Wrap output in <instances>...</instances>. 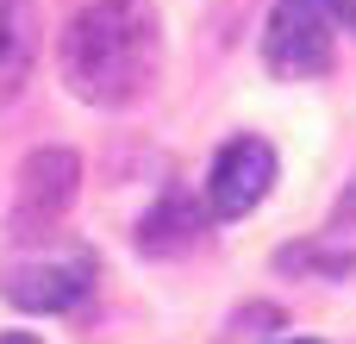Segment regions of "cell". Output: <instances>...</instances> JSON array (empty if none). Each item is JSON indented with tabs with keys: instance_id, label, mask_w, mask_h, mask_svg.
<instances>
[{
	"instance_id": "cell-2",
	"label": "cell",
	"mask_w": 356,
	"mask_h": 344,
	"mask_svg": "<svg viewBox=\"0 0 356 344\" xmlns=\"http://www.w3.org/2000/svg\"><path fill=\"white\" fill-rule=\"evenodd\" d=\"M332 25H338L332 0H275L269 31H263V63H269V75H282V81H313V75H325V69H332V38H338Z\"/></svg>"
},
{
	"instance_id": "cell-9",
	"label": "cell",
	"mask_w": 356,
	"mask_h": 344,
	"mask_svg": "<svg viewBox=\"0 0 356 344\" xmlns=\"http://www.w3.org/2000/svg\"><path fill=\"white\" fill-rule=\"evenodd\" d=\"M332 13H338V25H350V31H356V0H332Z\"/></svg>"
},
{
	"instance_id": "cell-11",
	"label": "cell",
	"mask_w": 356,
	"mask_h": 344,
	"mask_svg": "<svg viewBox=\"0 0 356 344\" xmlns=\"http://www.w3.org/2000/svg\"><path fill=\"white\" fill-rule=\"evenodd\" d=\"M0 344H38L31 332H0Z\"/></svg>"
},
{
	"instance_id": "cell-6",
	"label": "cell",
	"mask_w": 356,
	"mask_h": 344,
	"mask_svg": "<svg viewBox=\"0 0 356 344\" xmlns=\"http://www.w3.org/2000/svg\"><path fill=\"white\" fill-rule=\"evenodd\" d=\"M200 232H207V207L188 188H163L156 207L138 219V251L144 257H181L200 244Z\"/></svg>"
},
{
	"instance_id": "cell-1",
	"label": "cell",
	"mask_w": 356,
	"mask_h": 344,
	"mask_svg": "<svg viewBox=\"0 0 356 344\" xmlns=\"http://www.w3.org/2000/svg\"><path fill=\"white\" fill-rule=\"evenodd\" d=\"M163 63V19L150 0H94L63 25L56 69L88 107H131L150 94Z\"/></svg>"
},
{
	"instance_id": "cell-3",
	"label": "cell",
	"mask_w": 356,
	"mask_h": 344,
	"mask_svg": "<svg viewBox=\"0 0 356 344\" xmlns=\"http://www.w3.org/2000/svg\"><path fill=\"white\" fill-rule=\"evenodd\" d=\"M81 194V157L75 150H31L19 169V201H13V238H44Z\"/></svg>"
},
{
	"instance_id": "cell-4",
	"label": "cell",
	"mask_w": 356,
	"mask_h": 344,
	"mask_svg": "<svg viewBox=\"0 0 356 344\" xmlns=\"http://www.w3.org/2000/svg\"><path fill=\"white\" fill-rule=\"evenodd\" d=\"M275 182V150L263 138H232L219 157H213V175H207V213L213 219H244Z\"/></svg>"
},
{
	"instance_id": "cell-10",
	"label": "cell",
	"mask_w": 356,
	"mask_h": 344,
	"mask_svg": "<svg viewBox=\"0 0 356 344\" xmlns=\"http://www.w3.org/2000/svg\"><path fill=\"white\" fill-rule=\"evenodd\" d=\"M344 226H356V182H350V194H344V213H338Z\"/></svg>"
},
{
	"instance_id": "cell-7",
	"label": "cell",
	"mask_w": 356,
	"mask_h": 344,
	"mask_svg": "<svg viewBox=\"0 0 356 344\" xmlns=\"http://www.w3.org/2000/svg\"><path fill=\"white\" fill-rule=\"evenodd\" d=\"M38 63V0H0V100L25 88Z\"/></svg>"
},
{
	"instance_id": "cell-12",
	"label": "cell",
	"mask_w": 356,
	"mask_h": 344,
	"mask_svg": "<svg viewBox=\"0 0 356 344\" xmlns=\"http://www.w3.org/2000/svg\"><path fill=\"white\" fill-rule=\"evenodd\" d=\"M288 344H313V338H288Z\"/></svg>"
},
{
	"instance_id": "cell-5",
	"label": "cell",
	"mask_w": 356,
	"mask_h": 344,
	"mask_svg": "<svg viewBox=\"0 0 356 344\" xmlns=\"http://www.w3.org/2000/svg\"><path fill=\"white\" fill-rule=\"evenodd\" d=\"M88 276H94V257L88 251H56V257H31L19 269H6L0 295L19 307V313H63L88 295Z\"/></svg>"
},
{
	"instance_id": "cell-8",
	"label": "cell",
	"mask_w": 356,
	"mask_h": 344,
	"mask_svg": "<svg viewBox=\"0 0 356 344\" xmlns=\"http://www.w3.org/2000/svg\"><path fill=\"white\" fill-rule=\"evenodd\" d=\"M275 269H288V276H300V269H325V276H350L356 269V251H344V244H294V251H282L275 257Z\"/></svg>"
}]
</instances>
